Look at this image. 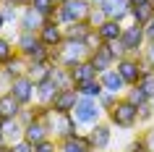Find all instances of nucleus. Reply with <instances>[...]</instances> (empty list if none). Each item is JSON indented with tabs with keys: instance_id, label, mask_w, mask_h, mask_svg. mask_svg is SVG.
Segmentation results:
<instances>
[{
	"instance_id": "f257e3e1",
	"label": "nucleus",
	"mask_w": 154,
	"mask_h": 152,
	"mask_svg": "<svg viewBox=\"0 0 154 152\" xmlns=\"http://www.w3.org/2000/svg\"><path fill=\"white\" fill-rule=\"evenodd\" d=\"M91 50L86 47V42H79V40H65L60 47H57V66H63V68H76L79 63L84 60H89Z\"/></svg>"
},
{
	"instance_id": "f03ea898",
	"label": "nucleus",
	"mask_w": 154,
	"mask_h": 152,
	"mask_svg": "<svg viewBox=\"0 0 154 152\" xmlns=\"http://www.w3.org/2000/svg\"><path fill=\"white\" fill-rule=\"evenodd\" d=\"M91 11H94V5H91L89 0H68V3H63V5L57 8L55 21L60 26L76 24V21H89Z\"/></svg>"
},
{
	"instance_id": "7ed1b4c3",
	"label": "nucleus",
	"mask_w": 154,
	"mask_h": 152,
	"mask_svg": "<svg viewBox=\"0 0 154 152\" xmlns=\"http://www.w3.org/2000/svg\"><path fill=\"white\" fill-rule=\"evenodd\" d=\"M107 118H110V126H118V128H123V131H131V128L138 126V108L133 102H128L125 97H120L118 105L107 113Z\"/></svg>"
},
{
	"instance_id": "20e7f679",
	"label": "nucleus",
	"mask_w": 154,
	"mask_h": 152,
	"mask_svg": "<svg viewBox=\"0 0 154 152\" xmlns=\"http://www.w3.org/2000/svg\"><path fill=\"white\" fill-rule=\"evenodd\" d=\"M120 45H123V50H125V55H141V53L146 50L144 26H141V24H133V21H131L128 26H123Z\"/></svg>"
},
{
	"instance_id": "39448f33",
	"label": "nucleus",
	"mask_w": 154,
	"mask_h": 152,
	"mask_svg": "<svg viewBox=\"0 0 154 152\" xmlns=\"http://www.w3.org/2000/svg\"><path fill=\"white\" fill-rule=\"evenodd\" d=\"M71 115L76 118L79 126H94V123H99V118H102V108H99L97 100L79 97V102H76V108H73Z\"/></svg>"
},
{
	"instance_id": "423d86ee",
	"label": "nucleus",
	"mask_w": 154,
	"mask_h": 152,
	"mask_svg": "<svg viewBox=\"0 0 154 152\" xmlns=\"http://www.w3.org/2000/svg\"><path fill=\"white\" fill-rule=\"evenodd\" d=\"M47 126H50V134H55L57 142L71 139V136L79 134V123H76L73 115H55V113H52V118L47 121Z\"/></svg>"
},
{
	"instance_id": "0eeeda50",
	"label": "nucleus",
	"mask_w": 154,
	"mask_h": 152,
	"mask_svg": "<svg viewBox=\"0 0 154 152\" xmlns=\"http://www.w3.org/2000/svg\"><path fill=\"white\" fill-rule=\"evenodd\" d=\"M11 95L16 97L24 108H29V105L37 102V84L29 76H18V79L11 81Z\"/></svg>"
},
{
	"instance_id": "6e6552de",
	"label": "nucleus",
	"mask_w": 154,
	"mask_h": 152,
	"mask_svg": "<svg viewBox=\"0 0 154 152\" xmlns=\"http://www.w3.org/2000/svg\"><path fill=\"white\" fill-rule=\"evenodd\" d=\"M115 71L123 76V81L128 87H136L141 81V71H138V55H125L115 63Z\"/></svg>"
},
{
	"instance_id": "1a4fd4ad",
	"label": "nucleus",
	"mask_w": 154,
	"mask_h": 152,
	"mask_svg": "<svg viewBox=\"0 0 154 152\" xmlns=\"http://www.w3.org/2000/svg\"><path fill=\"white\" fill-rule=\"evenodd\" d=\"M39 40L45 47H60L65 42V34H63V26L57 24L55 18H47L45 21V26L39 29Z\"/></svg>"
},
{
	"instance_id": "9d476101",
	"label": "nucleus",
	"mask_w": 154,
	"mask_h": 152,
	"mask_svg": "<svg viewBox=\"0 0 154 152\" xmlns=\"http://www.w3.org/2000/svg\"><path fill=\"white\" fill-rule=\"evenodd\" d=\"M79 92H76V87L73 89H63V92H57V97L52 100V113L55 115H71L73 113V108H76V102H79Z\"/></svg>"
},
{
	"instance_id": "9b49d317",
	"label": "nucleus",
	"mask_w": 154,
	"mask_h": 152,
	"mask_svg": "<svg viewBox=\"0 0 154 152\" xmlns=\"http://www.w3.org/2000/svg\"><path fill=\"white\" fill-rule=\"evenodd\" d=\"M97 8L112 21H123L125 16H131V0H99Z\"/></svg>"
},
{
	"instance_id": "f8f14e48",
	"label": "nucleus",
	"mask_w": 154,
	"mask_h": 152,
	"mask_svg": "<svg viewBox=\"0 0 154 152\" xmlns=\"http://www.w3.org/2000/svg\"><path fill=\"white\" fill-rule=\"evenodd\" d=\"M45 21H47V18L42 16V13H37V11L29 5V8H21L18 29H21V32H29V34H39V29L45 26Z\"/></svg>"
},
{
	"instance_id": "ddd939ff",
	"label": "nucleus",
	"mask_w": 154,
	"mask_h": 152,
	"mask_svg": "<svg viewBox=\"0 0 154 152\" xmlns=\"http://www.w3.org/2000/svg\"><path fill=\"white\" fill-rule=\"evenodd\" d=\"M89 139L91 144H94V152H105L107 147H110V142H112V131H110V123H94V126L89 128Z\"/></svg>"
},
{
	"instance_id": "4468645a",
	"label": "nucleus",
	"mask_w": 154,
	"mask_h": 152,
	"mask_svg": "<svg viewBox=\"0 0 154 152\" xmlns=\"http://www.w3.org/2000/svg\"><path fill=\"white\" fill-rule=\"evenodd\" d=\"M99 81H102L105 92H112V95H118V97H123V95H125V89H128V84L123 81V76L115 71V68H110V71H105V73H99Z\"/></svg>"
},
{
	"instance_id": "2eb2a0df",
	"label": "nucleus",
	"mask_w": 154,
	"mask_h": 152,
	"mask_svg": "<svg viewBox=\"0 0 154 152\" xmlns=\"http://www.w3.org/2000/svg\"><path fill=\"white\" fill-rule=\"evenodd\" d=\"M50 126L45 123V121H32V123H26L24 126V139L29 144H39L45 142V139H50Z\"/></svg>"
},
{
	"instance_id": "dca6fc26",
	"label": "nucleus",
	"mask_w": 154,
	"mask_h": 152,
	"mask_svg": "<svg viewBox=\"0 0 154 152\" xmlns=\"http://www.w3.org/2000/svg\"><path fill=\"white\" fill-rule=\"evenodd\" d=\"M21 108H24V105L18 102L11 92L8 95H0V121H16L18 113H21Z\"/></svg>"
},
{
	"instance_id": "f3484780",
	"label": "nucleus",
	"mask_w": 154,
	"mask_h": 152,
	"mask_svg": "<svg viewBox=\"0 0 154 152\" xmlns=\"http://www.w3.org/2000/svg\"><path fill=\"white\" fill-rule=\"evenodd\" d=\"M89 60L94 63V68H97L99 73H105V71H110V68H115V58L110 55V50L105 47V42H102V45H99V47L89 55Z\"/></svg>"
},
{
	"instance_id": "a211bd4d",
	"label": "nucleus",
	"mask_w": 154,
	"mask_h": 152,
	"mask_svg": "<svg viewBox=\"0 0 154 152\" xmlns=\"http://www.w3.org/2000/svg\"><path fill=\"white\" fill-rule=\"evenodd\" d=\"M71 76H73V87H76V84H84V81L99 79V71L94 68L91 60H84V63H79L76 68H71Z\"/></svg>"
},
{
	"instance_id": "6ab92c4d",
	"label": "nucleus",
	"mask_w": 154,
	"mask_h": 152,
	"mask_svg": "<svg viewBox=\"0 0 154 152\" xmlns=\"http://www.w3.org/2000/svg\"><path fill=\"white\" fill-rule=\"evenodd\" d=\"M97 34L102 42H118L123 37V21H112V18H107L102 26H97Z\"/></svg>"
},
{
	"instance_id": "aec40b11",
	"label": "nucleus",
	"mask_w": 154,
	"mask_h": 152,
	"mask_svg": "<svg viewBox=\"0 0 154 152\" xmlns=\"http://www.w3.org/2000/svg\"><path fill=\"white\" fill-rule=\"evenodd\" d=\"M0 128H3V136H5V144H16L24 139V123L21 121H0Z\"/></svg>"
},
{
	"instance_id": "412c9836",
	"label": "nucleus",
	"mask_w": 154,
	"mask_h": 152,
	"mask_svg": "<svg viewBox=\"0 0 154 152\" xmlns=\"http://www.w3.org/2000/svg\"><path fill=\"white\" fill-rule=\"evenodd\" d=\"M94 32V26L89 24V21H76V24H68V26H63V34H65V40H79V42H84L89 34Z\"/></svg>"
},
{
	"instance_id": "4be33fe9",
	"label": "nucleus",
	"mask_w": 154,
	"mask_h": 152,
	"mask_svg": "<svg viewBox=\"0 0 154 152\" xmlns=\"http://www.w3.org/2000/svg\"><path fill=\"white\" fill-rule=\"evenodd\" d=\"M26 68H29V60L21 58V55H16V58H11L8 63H3V76H8V79L13 81V79H18V76H26Z\"/></svg>"
},
{
	"instance_id": "5701e85b",
	"label": "nucleus",
	"mask_w": 154,
	"mask_h": 152,
	"mask_svg": "<svg viewBox=\"0 0 154 152\" xmlns=\"http://www.w3.org/2000/svg\"><path fill=\"white\" fill-rule=\"evenodd\" d=\"M52 68L55 66L50 63H29V68H26V76L34 81V84H42V81H47L50 76H52Z\"/></svg>"
},
{
	"instance_id": "b1692460",
	"label": "nucleus",
	"mask_w": 154,
	"mask_h": 152,
	"mask_svg": "<svg viewBox=\"0 0 154 152\" xmlns=\"http://www.w3.org/2000/svg\"><path fill=\"white\" fill-rule=\"evenodd\" d=\"M57 92H60V89L55 87L52 79L42 81V84H37V102L39 105H52V100L57 97Z\"/></svg>"
},
{
	"instance_id": "393cba45",
	"label": "nucleus",
	"mask_w": 154,
	"mask_h": 152,
	"mask_svg": "<svg viewBox=\"0 0 154 152\" xmlns=\"http://www.w3.org/2000/svg\"><path fill=\"white\" fill-rule=\"evenodd\" d=\"M131 18H133V24L146 26V24L154 18V8H152V3H138V5H131Z\"/></svg>"
},
{
	"instance_id": "a878e982",
	"label": "nucleus",
	"mask_w": 154,
	"mask_h": 152,
	"mask_svg": "<svg viewBox=\"0 0 154 152\" xmlns=\"http://www.w3.org/2000/svg\"><path fill=\"white\" fill-rule=\"evenodd\" d=\"M76 92L81 97H89V100H99V95L105 92V87H102V81L94 79V81H84V84H76Z\"/></svg>"
},
{
	"instance_id": "bb28decb",
	"label": "nucleus",
	"mask_w": 154,
	"mask_h": 152,
	"mask_svg": "<svg viewBox=\"0 0 154 152\" xmlns=\"http://www.w3.org/2000/svg\"><path fill=\"white\" fill-rule=\"evenodd\" d=\"M50 79L55 81V87L60 89V92H63V89H73V76H71V71H68V68H63V66H55Z\"/></svg>"
},
{
	"instance_id": "cd10ccee",
	"label": "nucleus",
	"mask_w": 154,
	"mask_h": 152,
	"mask_svg": "<svg viewBox=\"0 0 154 152\" xmlns=\"http://www.w3.org/2000/svg\"><path fill=\"white\" fill-rule=\"evenodd\" d=\"M123 97H125L128 102H133V105H136V108H141V105H146V102H152V97L146 95V92H144V89H141V87H138V84H136V87H128V89H125V95H123Z\"/></svg>"
},
{
	"instance_id": "c85d7f7f",
	"label": "nucleus",
	"mask_w": 154,
	"mask_h": 152,
	"mask_svg": "<svg viewBox=\"0 0 154 152\" xmlns=\"http://www.w3.org/2000/svg\"><path fill=\"white\" fill-rule=\"evenodd\" d=\"M32 8L37 11V13H42L45 18H55L57 3H55V0H32Z\"/></svg>"
},
{
	"instance_id": "c756f323",
	"label": "nucleus",
	"mask_w": 154,
	"mask_h": 152,
	"mask_svg": "<svg viewBox=\"0 0 154 152\" xmlns=\"http://www.w3.org/2000/svg\"><path fill=\"white\" fill-rule=\"evenodd\" d=\"M0 16H3V21H5V26H8V24H16L18 18H21V13H18V8L13 5V3L3 0V3H0Z\"/></svg>"
},
{
	"instance_id": "7c9ffc66",
	"label": "nucleus",
	"mask_w": 154,
	"mask_h": 152,
	"mask_svg": "<svg viewBox=\"0 0 154 152\" xmlns=\"http://www.w3.org/2000/svg\"><path fill=\"white\" fill-rule=\"evenodd\" d=\"M16 55H18V50L13 47V42H11L8 37H3V34H0V66L8 63L11 58H16Z\"/></svg>"
},
{
	"instance_id": "2f4dec72",
	"label": "nucleus",
	"mask_w": 154,
	"mask_h": 152,
	"mask_svg": "<svg viewBox=\"0 0 154 152\" xmlns=\"http://www.w3.org/2000/svg\"><path fill=\"white\" fill-rule=\"evenodd\" d=\"M138 126H154V105L152 102L138 108Z\"/></svg>"
},
{
	"instance_id": "473e14b6",
	"label": "nucleus",
	"mask_w": 154,
	"mask_h": 152,
	"mask_svg": "<svg viewBox=\"0 0 154 152\" xmlns=\"http://www.w3.org/2000/svg\"><path fill=\"white\" fill-rule=\"evenodd\" d=\"M118 100H120V97L118 95H112V92H102V95H99V108H102V113H110L115 108V105H118Z\"/></svg>"
},
{
	"instance_id": "72a5a7b5",
	"label": "nucleus",
	"mask_w": 154,
	"mask_h": 152,
	"mask_svg": "<svg viewBox=\"0 0 154 152\" xmlns=\"http://www.w3.org/2000/svg\"><path fill=\"white\" fill-rule=\"evenodd\" d=\"M60 152H86V147L79 142V134H76L71 139H63L60 142Z\"/></svg>"
},
{
	"instance_id": "f704fd0d",
	"label": "nucleus",
	"mask_w": 154,
	"mask_h": 152,
	"mask_svg": "<svg viewBox=\"0 0 154 152\" xmlns=\"http://www.w3.org/2000/svg\"><path fill=\"white\" fill-rule=\"evenodd\" d=\"M138 71H141V79L154 76V63L149 60V55H146V53H141V55H138Z\"/></svg>"
},
{
	"instance_id": "c9c22d12",
	"label": "nucleus",
	"mask_w": 154,
	"mask_h": 152,
	"mask_svg": "<svg viewBox=\"0 0 154 152\" xmlns=\"http://www.w3.org/2000/svg\"><path fill=\"white\" fill-rule=\"evenodd\" d=\"M34 152H60V142L57 139H45V142L34 144Z\"/></svg>"
},
{
	"instance_id": "e433bc0d",
	"label": "nucleus",
	"mask_w": 154,
	"mask_h": 152,
	"mask_svg": "<svg viewBox=\"0 0 154 152\" xmlns=\"http://www.w3.org/2000/svg\"><path fill=\"white\" fill-rule=\"evenodd\" d=\"M105 21H107V16H105V13H102V11L97 8V5H94V11H91V16H89V24L94 26V29H97V26H102Z\"/></svg>"
},
{
	"instance_id": "4c0bfd02",
	"label": "nucleus",
	"mask_w": 154,
	"mask_h": 152,
	"mask_svg": "<svg viewBox=\"0 0 154 152\" xmlns=\"http://www.w3.org/2000/svg\"><path fill=\"white\" fill-rule=\"evenodd\" d=\"M138 87H141L146 95L154 100V76H146V79H141V81H138Z\"/></svg>"
},
{
	"instance_id": "58836bf2",
	"label": "nucleus",
	"mask_w": 154,
	"mask_h": 152,
	"mask_svg": "<svg viewBox=\"0 0 154 152\" xmlns=\"http://www.w3.org/2000/svg\"><path fill=\"white\" fill-rule=\"evenodd\" d=\"M84 42H86V47H89L91 53H94V50H97L99 45H102V40H99V34H97V29H94V32H91V34H89V37H86V40H84Z\"/></svg>"
},
{
	"instance_id": "ea45409f",
	"label": "nucleus",
	"mask_w": 154,
	"mask_h": 152,
	"mask_svg": "<svg viewBox=\"0 0 154 152\" xmlns=\"http://www.w3.org/2000/svg\"><path fill=\"white\" fill-rule=\"evenodd\" d=\"M11 152H34V144H29L26 139H21V142L11 144Z\"/></svg>"
},
{
	"instance_id": "a19ab883",
	"label": "nucleus",
	"mask_w": 154,
	"mask_h": 152,
	"mask_svg": "<svg viewBox=\"0 0 154 152\" xmlns=\"http://www.w3.org/2000/svg\"><path fill=\"white\" fill-rule=\"evenodd\" d=\"M18 121H21L24 126L34 121V110H32V105H29V108H21V113H18Z\"/></svg>"
},
{
	"instance_id": "79ce46f5",
	"label": "nucleus",
	"mask_w": 154,
	"mask_h": 152,
	"mask_svg": "<svg viewBox=\"0 0 154 152\" xmlns=\"http://www.w3.org/2000/svg\"><path fill=\"white\" fill-rule=\"evenodd\" d=\"M131 152H149V147H146V139H144V134L138 136L136 142L131 144Z\"/></svg>"
},
{
	"instance_id": "37998d69",
	"label": "nucleus",
	"mask_w": 154,
	"mask_h": 152,
	"mask_svg": "<svg viewBox=\"0 0 154 152\" xmlns=\"http://www.w3.org/2000/svg\"><path fill=\"white\" fill-rule=\"evenodd\" d=\"M144 139H146V147H149V152H154V126H149L144 131Z\"/></svg>"
},
{
	"instance_id": "c03bdc74",
	"label": "nucleus",
	"mask_w": 154,
	"mask_h": 152,
	"mask_svg": "<svg viewBox=\"0 0 154 152\" xmlns=\"http://www.w3.org/2000/svg\"><path fill=\"white\" fill-rule=\"evenodd\" d=\"M8 92H11V79L3 76V71H0V95H8Z\"/></svg>"
},
{
	"instance_id": "a18cd8bd",
	"label": "nucleus",
	"mask_w": 154,
	"mask_h": 152,
	"mask_svg": "<svg viewBox=\"0 0 154 152\" xmlns=\"http://www.w3.org/2000/svg\"><path fill=\"white\" fill-rule=\"evenodd\" d=\"M144 34H146V45H149V42H154V18L144 26Z\"/></svg>"
},
{
	"instance_id": "49530a36",
	"label": "nucleus",
	"mask_w": 154,
	"mask_h": 152,
	"mask_svg": "<svg viewBox=\"0 0 154 152\" xmlns=\"http://www.w3.org/2000/svg\"><path fill=\"white\" fill-rule=\"evenodd\" d=\"M144 53L149 55V60L154 63V42H149V45H146V50H144Z\"/></svg>"
},
{
	"instance_id": "de8ad7c7",
	"label": "nucleus",
	"mask_w": 154,
	"mask_h": 152,
	"mask_svg": "<svg viewBox=\"0 0 154 152\" xmlns=\"http://www.w3.org/2000/svg\"><path fill=\"white\" fill-rule=\"evenodd\" d=\"M0 152H11V144H0Z\"/></svg>"
},
{
	"instance_id": "09e8293b",
	"label": "nucleus",
	"mask_w": 154,
	"mask_h": 152,
	"mask_svg": "<svg viewBox=\"0 0 154 152\" xmlns=\"http://www.w3.org/2000/svg\"><path fill=\"white\" fill-rule=\"evenodd\" d=\"M138 3H149V0H131V5H138Z\"/></svg>"
},
{
	"instance_id": "8fccbe9b",
	"label": "nucleus",
	"mask_w": 154,
	"mask_h": 152,
	"mask_svg": "<svg viewBox=\"0 0 154 152\" xmlns=\"http://www.w3.org/2000/svg\"><path fill=\"white\" fill-rule=\"evenodd\" d=\"M3 29H5V21H3V16H0V34H3Z\"/></svg>"
},
{
	"instance_id": "3c124183",
	"label": "nucleus",
	"mask_w": 154,
	"mask_h": 152,
	"mask_svg": "<svg viewBox=\"0 0 154 152\" xmlns=\"http://www.w3.org/2000/svg\"><path fill=\"white\" fill-rule=\"evenodd\" d=\"M55 3H57V8H60V5H63V3H68V0H55Z\"/></svg>"
},
{
	"instance_id": "603ef678",
	"label": "nucleus",
	"mask_w": 154,
	"mask_h": 152,
	"mask_svg": "<svg viewBox=\"0 0 154 152\" xmlns=\"http://www.w3.org/2000/svg\"><path fill=\"white\" fill-rule=\"evenodd\" d=\"M89 3H91V5H97V3H99V0H89Z\"/></svg>"
},
{
	"instance_id": "864d4df0",
	"label": "nucleus",
	"mask_w": 154,
	"mask_h": 152,
	"mask_svg": "<svg viewBox=\"0 0 154 152\" xmlns=\"http://www.w3.org/2000/svg\"><path fill=\"white\" fill-rule=\"evenodd\" d=\"M149 3H152V8H154V0H149Z\"/></svg>"
},
{
	"instance_id": "5fc2aeb1",
	"label": "nucleus",
	"mask_w": 154,
	"mask_h": 152,
	"mask_svg": "<svg viewBox=\"0 0 154 152\" xmlns=\"http://www.w3.org/2000/svg\"><path fill=\"white\" fill-rule=\"evenodd\" d=\"M0 71H3V66H0Z\"/></svg>"
},
{
	"instance_id": "6e6d98bb",
	"label": "nucleus",
	"mask_w": 154,
	"mask_h": 152,
	"mask_svg": "<svg viewBox=\"0 0 154 152\" xmlns=\"http://www.w3.org/2000/svg\"><path fill=\"white\" fill-rule=\"evenodd\" d=\"M152 105H154V100H152Z\"/></svg>"
},
{
	"instance_id": "4d7b16f0",
	"label": "nucleus",
	"mask_w": 154,
	"mask_h": 152,
	"mask_svg": "<svg viewBox=\"0 0 154 152\" xmlns=\"http://www.w3.org/2000/svg\"><path fill=\"white\" fill-rule=\"evenodd\" d=\"M0 3H3V0H0Z\"/></svg>"
},
{
	"instance_id": "13d9d810",
	"label": "nucleus",
	"mask_w": 154,
	"mask_h": 152,
	"mask_svg": "<svg viewBox=\"0 0 154 152\" xmlns=\"http://www.w3.org/2000/svg\"><path fill=\"white\" fill-rule=\"evenodd\" d=\"M128 152H131V150H128Z\"/></svg>"
}]
</instances>
